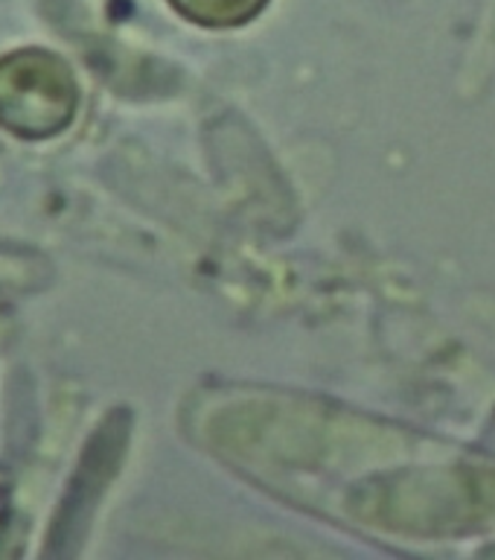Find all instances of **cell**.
<instances>
[{
	"label": "cell",
	"mask_w": 495,
	"mask_h": 560,
	"mask_svg": "<svg viewBox=\"0 0 495 560\" xmlns=\"http://www.w3.org/2000/svg\"><path fill=\"white\" fill-rule=\"evenodd\" d=\"M73 108L68 68L47 52H21L0 61V122L42 138L61 129Z\"/></svg>",
	"instance_id": "cell-1"
},
{
	"label": "cell",
	"mask_w": 495,
	"mask_h": 560,
	"mask_svg": "<svg viewBox=\"0 0 495 560\" xmlns=\"http://www.w3.org/2000/svg\"><path fill=\"white\" fill-rule=\"evenodd\" d=\"M266 0H173L184 15L208 26H234L254 18Z\"/></svg>",
	"instance_id": "cell-2"
}]
</instances>
